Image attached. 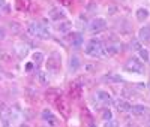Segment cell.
Masks as SVG:
<instances>
[{"mask_svg":"<svg viewBox=\"0 0 150 127\" xmlns=\"http://www.w3.org/2000/svg\"><path fill=\"white\" fill-rule=\"evenodd\" d=\"M84 53L89 57H101L104 55V44L99 39H90L86 44Z\"/></svg>","mask_w":150,"mask_h":127,"instance_id":"cell-2","label":"cell"},{"mask_svg":"<svg viewBox=\"0 0 150 127\" xmlns=\"http://www.w3.org/2000/svg\"><path fill=\"white\" fill-rule=\"evenodd\" d=\"M32 60H33L35 65H42L44 60H45V57H44V54H42V53L36 51V53H33V55H32Z\"/></svg>","mask_w":150,"mask_h":127,"instance_id":"cell-21","label":"cell"},{"mask_svg":"<svg viewBox=\"0 0 150 127\" xmlns=\"http://www.w3.org/2000/svg\"><path fill=\"white\" fill-rule=\"evenodd\" d=\"M114 103H116L117 111H120V112H129V109H131V103L126 102L125 99H119V100L114 102Z\"/></svg>","mask_w":150,"mask_h":127,"instance_id":"cell-14","label":"cell"},{"mask_svg":"<svg viewBox=\"0 0 150 127\" xmlns=\"http://www.w3.org/2000/svg\"><path fill=\"white\" fill-rule=\"evenodd\" d=\"M81 67V61L77 55H72L71 60H69V70L71 72H77L78 69Z\"/></svg>","mask_w":150,"mask_h":127,"instance_id":"cell-16","label":"cell"},{"mask_svg":"<svg viewBox=\"0 0 150 127\" xmlns=\"http://www.w3.org/2000/svg\"><path fill=\"white\" fill-rule=\"evenodd\" d=\"M105 127H119V124H117V121H114V120H110V121L105 124Z\"/></svg>","mask_w":150,"mask_h":127,"instance_id":"cell-25","label":"cell"},{"mask_svg":"<svg viewBox=\"0 0 150 127\" xmlns=\"http://www.w3.org/2000/svg\"><path fill=\"white\" fill-rule=\"evenodd\" d=\"M68 41H69V44H71L72 46H80V45H83V42H84V37H83V34L78 33V32H72V33H69V36H68Z\"/></svg>","mask_w":150,"mask_h":127,"instance_id":"cell-10","label":"cell"},{"mask_svg":"<svg viewBox=\"0 0 150 127\" xmlns=\"http://www.w3.org/2000/svg\"><path fill=\"white\" fill-rule=\"evenodd\" d=\"M41 117H42V120L50 126V127H56L57 124H59V120H57V117L54 115V114L50 111V109H44L42 111V114H41Z\"/></svg>","mask_w":150,"mask_h":127,"instance_id":"cell-8","label":"cell"},{"mask_svg":"<svg viewBox=\"0 0 150 127\" xmlns=\"http://www.w3.org/2000/svg\"><path fill=\"white\" fill-rule=\"evenodd\" d=\"M65 17H66L65 11L60 9V8H53L51 11L48 12V18L51 20V21H63Z\"/></svg>","mask_w":150,"mask_h":127,"instance_id":"cell-9","label":"cell"},{"mask_svg":"<svg viewBox=\"0 0 150 127\" xmlns=\"http://www.w3.org/2000/svg\"><path fill=\"white\" fill-rule=\"evenodd\" d=\"M107 29V21L104 18H95L89 22V30L92 33H99Z\"/></svg>","mask_w":150,"mask_h":127,"instance_id":"cell-5","label":"cell"},{"mask_svg":"<svg viewBox=\"0 0 150 127\" xmlns=\"http://www.w3.org/2000/svg\"><path fill=\"white\" fill-rule=\"evenodd\" d=\"M38 79H39V82L41 84H48V78H47V75H45V72H42V70H39L38 72Z\"/></svg>","mask_w":150,"mask_h":127,"instance_id":"cell-23","label":"cell"},{"mask_svg":"<svg viewBox=\"0 0 150 127\" xmlns=\"http://www.w3.org/2000/svg\"><path fill=\"white\" fill-rule=\"evenodd\" d=\"M5 37H6V32H5V29H3V27H0V41L5 39Z\"/></svg>","mask_w":150,"mask_h":127,"instance_id":"cell-27","label":"cell"},{"mask_svg":"<svg viewBox=\"0 0 150 127\" xmlns=\"http://www.w3.org/2000/svg\"><path fill=\"white\" fill-rule=\"evenodd\" d=\"M138 55H140L141 61H144V63H147V61L150 60V53H149V49L144 48V46H141V48L138 49Z\"/></svg>","mask_w":150,"mask_h":127,"instance_id":"cell-19","label":"cell"},{"mask_svg":"<svg viewBox=\"0 0 150 127\" xmlns=\"http://www.w3.org/2000/svg\"><path fill=\"white\" fill-rule=\"evenodd\" d=\"M138 39L141 42H150V25H144L138 32Z\"/></svg>","mask_w":150,"mask_h":127,"instance_id":"cell-12","label":"cell"},{"mask_svg":"<svg viewBox=\"0 0 150 127\" xmlns=\"http://www.w3.org/2000/svg\"><path fill=\"white\" fill-rule=\"evenodd\" d=\"M56 105H57V108H59V109H60L62 112H63V115H65V117H68V106H66V103H65V100L59 97V99H57V103H56Z\"/></svg>","mask_w":150,"mask_h":127,"instance_id":"cell-22","label":"cell"},{"mask_svg":"<svg viewBox=\"0 0 150 127\" xmlns=\"http://www.w3.org/2000/svg\"><path fill=\"white\" fill-rule=\"evenodd\" d=\"M6 6V2L5 0H0V8H5Z\"/></svg>","mask_w":150,"mask_h":127,"instance_id":"cell-30","label":"cell"},{"mask_svg":"<svg viewBox=\"0 0 150 127\" xmlns=\"http://www.w3.org/2000/svg\"><path fill=\"white\" fill-rule=\"evenodd\" d=\"M71 29H72V22L71 21H65V20L60 21L59 25H57V32L59 33H69Z\"/></svg>","mask_w":150,"mask_h":127,"instance_id":"cell-15","label":"cell"},{"mask_svg":"<svg viewBox=\"0 0 150 127\" xmlns=\"http://www.w3.org/2000/svg\"><path fill=\"white\" fill-rule=\"evenodd\" d=\"M89 127H96V124H90V126H89Z\"/></svg>","mask_w":150,"mask_h":127,"instance_id":"cell-31","label":"cell"},{"mask_svg":"<svg viewBox=\"0 0 150 127\" xmlns=\"http://www.w3.org/2000/svg\"><path fill=\"white\" fill-rule=\"evenodd\" d=\"M95 99H96L98 103H101V105H104V106L112 103V97H111V94H110L108 91H105V90H98V91L95 93Z\"/></svg>","mask_w":150,"mask_h":127,"instance_id":"cell-6","label":"cell"},{"mask_svg":"<svg viewBox=\"0 0 150 127\" xmlns=\"http://www.w3.org/2000/svg\"><path fill=\"white\" fill-rule=\"evenodd\" d=\"M27 32H29L30 36L38 37V39H48V37L51 36L47 25H44L41 22H36V21H32V22L27 24Z\"/></svg>","mask_w":150,"mask_h":127,"instance_id":"cell-1","label":"cell"},{"mask_svg":"<svg viewBox=\"0 0 150 127\" xmlns=\"http://www.w3.org/2000/svg\"><path fill=\"white\" fill-rule=\"evenodd\" d=\"M131 46H132V48H134V49H137V51H138V49H140V48H141V44H140V42H138V41H134V42H132V44H131Z\"/></svg>","mask_w":150,"mask_h":127,"instance_id":"cell-26","label":"cell"},{"mask_svg":"<svg viewBox=\"0 0 150 127\" xmlns=\"http://www.w3.org/2000/svg\"><path fill=\"white\" fill-rule=\"evenodd\" d=\"M129 112L132 114V115H135V117H141V115H144V114L147 112V108L144 105H131Z\"/></svg>","mask_w":150,"mask_h":127,"instance_id":"cell-13","label":"cell"},{"mask_svg":"<svg viewBox=\"0 0 150 127\" xmlns=\"http://www.w3.org/2000/svg\"><path fill=\"white\" fill-rule=\"evenodd\" d=\"M0 120H2L3 127H11L12 118H11V108L5 103H0Z\"/></svg>","mask_w":150,"mask_h":127,"instance_id":"cell-4","label":"cell"},{"mask_svg":"<svg viewBox=\"0 0 150 127\" xmlns=\"http://www.w3.org/2000/svg\"><path fill=\"white\" fill-rule=\"evenodd\" d=\"M125 70L126 72H132V73H143L144 72V63L137 58V57H132L128 60V63L125 65Z\"/></svg>","mask_w":150,"mask_h":127,"instance_id":"cell-3","label":"cell"},{"mask_svg":"<svg viewBox=\"0 0 150 127\" xmlns=\"http://www.w3.org/2000/svg\"><path fill=\"white\" fill-rule=\"evenodd\" d=\"M135 17H137V20H138L140 22H144V21L149 18V11H147L146 8H140V9H137Z\"/></svg>","mask_w":150,"mask_h":127,"instance_id":"cell-17","label":"cell"},{"mask_svg":"<svg viewBox=\"0 0 150 127\" xmlns=\"http://www.w3.org/2000/svg\"><path fill=\"white\" fill-rule=\"evenodd\" d=\"M59 67H60V60H57L54 55L50 57L48 61H47V69H48V72H57Z\"/></svg>","mask_w":150,"mask_h":127,"instance_id":"cell-11","label":"cell"},{"mask_svg":"<svg viewBox=\"0 0 150 127\" xmlns=\"http://www.w3.org/2000/svg\"><path fill=\"white\" fill-rule=\"evenodd\" d=\"M122 51L120 42H110L108 45H104V55H116Z\"/></svg>","mask_w":150,"mask_h":127,"instance_id":"cell-7","label":"cell"},{"mask_svg":"<svg viewBox=\"0 0 150 127\" xmlns=\"http://www.w3.org/2000/svg\"><path fill=\"white\" fill-rule=\"evenodd\" d=\"M15 49H17V54H18V57H26L27 55V53H29V48H27V45H24V44H20V45H17L15 46Z\"/></svg>","mask_w":150,"mask_h":127,"instance_id":"cell-20","label":"cell"},{"mask_svg":"<svg viewBox=\"0 0 150 127\" xmlns=\"http://www.w3.org/2000/svg\"><path fill=\"white\" fill-rule=\"evenodd\" d=\"M102 117H104V120H105V121H110V120H112V114H111V111H110V109H105V111H104V114H102Z\"/></svg>","mask_w":150,"mask_h":127,"instance_id":"cell-24","label":"cell"},{"mask_svg":"<svg viewBox=\"0 0 150 127\" xmlns=\"http://www.w3.org/2000/svg\"><path fill=\"white\" fill-rule=\"evenodd\" d=\"M104 81L105 82H122L123 78L120 75H116V73H108V75L104 76Z\"/></svg>","mask_w":150,"mask_h":127,"instance_id":"cell-18","label":"cell"},{"mask_svg":"<svg viewBox=\"0 0 150 127\" xmlns=\"http://www.w3.org/2000/svg\"><path fill=\"white\" fill-rule=\"evenodd\" d=\"M60 2L63 5H71V0H60Z\"/></svg>","mask_w":150,"mask_h":127,"instance_id":"cell-29","label":"cell"},{"mask_svg":"<svg viewBox=\"0 0 150 127\" xmlns=\"http://www.w3.org/2000/svg\"><path fill=\"white\" fill-rule=\"evenodd\" d=\"M33 69V63H27V66H26V70H32Z\"/></svg>","mask_w":150,"mask_h":127,"instance_id":"cell-28","label":"cell"}]
</instances>
